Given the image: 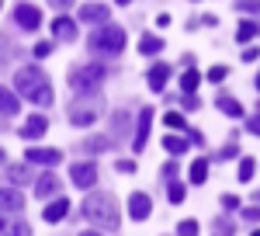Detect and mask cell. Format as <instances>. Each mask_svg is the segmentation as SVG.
I'll list each match as a JSON object with an SVG mask.
<instances>
[{
    "label": "cell",
    "mask_w": 260,
    "mask_h": 236,
    "mask_svg": "<svg viewBox=\"0 0 260 236\" xmlns=\"http://www.w3.org/2000/svg\"><path fill=\"white\" fill-rule=\"evenodd\" d=\"M257 198H260V191H257Z\"/></svg>",
    "instance_id": "816d5d0a"
},
{
    "label": "cell",
    "mask_w": 260,
    "mask_h": 236,
    "mask_svg": "<svg viewBox=\"0 0 260 236\" xmlns=\"http://www.w3.org/2000/svg\"><path fill=\"white\" fill-rule=\"evenodd\" d=\"M198 83H201V73H198V70H187V73L180 77V91H184V94H194Z\"/></svg>",
    "instance_id": "484cf974"
},
{
    "label": "cell",
    "mask_w": 260,
    "mask_h": 236,
    "mask_svg": "<svg viewBox=\"0 0 260 236\" xmlns=\"http://www.w3.org/2000/svg\"><path fill=\"white\" fill-rule=\"evenodd\" d=\"M149 125H153V108H142L139 111V125H136V139H132V150H136V153H146Z\"/></svg>",
    "instance_id": "ba28073f"
},
{
    "label": "cell",
    "mask_w": 260,
    "mask_h": 236,
    "mask_svg": "<svg viewBox=\"0 0 260 236\" xmlns=\"http://www.w3.org/2000/svg\"><path fill=\"white\" fill-rule=\"evenodd\" d=\"M225 73H229L225 66H212V70H208V80H212V83H219V80H225Z\"/></svg>",
    "instance_id": "e575fe53"
},
{
    "label": "cell",
    "mask_w": 260,
    "mask_h": 236,
    "mask_svg": "<svg viewBox=\"0 0 260 236\" xmlns=\"http://www.w3.org/2000/svg\"><path fill=\"white\" fill-rule=\"evenodd\" d=\"M257 91H260V73H257Z\"/></svg>",
    "instance_id": "c3c4849f"
},
{
    "label": "cell",
    "mask_w": 260,
    "mask_h": 236,
    "mask_svg": "<svg viewBox=\"0 0 260 236\" xmlns=\"http://www.w3.org/2000/svg\"><path fill=\"white\" fill-rule=\"evenodd\" d=\"M215 104L222 108V115H229V118H243V104L236 98H229V94H219L215 98Z\"/></svg>",
    "instance_id": "44dd1931"
},
{
    "label": "cell",
    "mask_w": 260,
    "mask_h": 236,
    "mask_svg": "<svg viewBox=\"0 0 260 236\" xmlns=\"http://www.w3.org/2000/svg\"><path fill=\"white\" fill-rule=\"evenodd\" d=\"M219 157H222V160H229V157H240V146H236V142H229V146L222 150Z\"/></svg>",
    "instance_id": "f35d334b"
},
{
    "label": "cell",
    "mask_w": 260,
    "mask_h": 236,
    "mask_svg": "<svg viewBox=\"0 0 260 236\" xmlns=\"http://www.w3.org/2000/svg\"><path fill=\"white\" fill-rule=\"evenodd\" d=\"M111 125H115V132H118V136H125V129H128V115H125V111H118V115L111 118Z\"/></svg>",
    "instance_id": "d6a6232c"
},
{
    "label": "cell",
    "mask_w": 260,
    "mask_h": 236,
    "mask_svg": "<svg viewBox=\"0 0 260 236\" xmlns=\"http://www.w3.org/2000/svg\"><path fill=\"white\" fill-rule=\"evenodd\" d=\"M236 11H246V14L260 18V0H236Z\"/></svg>",
    "instance_id": "f546056e"
},
{
    "label": "cell",
    "mask_w": 260,
    "mask_h": 236,
    "mask_svg": "<svg viewBox=\"0 0 260 236\" xmlns=\"http://www.w3.org/2000/svg\"><path fill=\"white\" fill-rule=\"evenodd\" d=\"M246 129H250V132H253V136H260V115L246 118Z\"/></svg>",
    "instance_id": "ab89813d"
},
{
    "label": "cell",
    "mask_w": 260,
    "mask_h": 236,
    "mask_svg": "<svg viewBox=\"0 0 260 236\" xmlns=\"http://www.w3.org/2000/svg\"><path fill=\"white\" fill-rule=\"evenodd\" d=\"M260 35V28H257V21H243L240 28H236V39L243 42V45H246V42H253Z\"/></svg>",
    "instance_id": "cb8c5ba5"
},
{
    "label": "cell",
    "mask_w": 260,
    "mask_h": 236,
    "mask_svg": "<svg viewBox=\"0 0 260 236\" xmlns=\"http://www.w3.org/2000/svg\"><path fill=\"white\" fill-rule=\"evenodd\" d=\"M167 198H170V205H180V201H184V184H180V181H170V188H167Z\"/></svg>",
    "instance_id": "83f0119b"
},
{
    "label": "cell",
    "mask_w": 260,
    "mask_h": 236,
    "mask_svg": "<svg viewBox=\"0 0 260 236\" xmlns=\"http://www.w3.org/2000/svg\"><path fill=\"white\" fill-rule=\"evenodd\" d=\"M7 181H11V184H31V181H35V170H31V167H24V163L7 167Z\"/></svg>",
    "instance_id": "d6986e66"
},
{
    "label": "cell",
    "mask_w": 260,
    "mask_h": 236,
    "mask_svg": "<svg viewBox=\"0 0 260 236\" xmlns=\"http://www.w3.org/2000/svg\"><path fill=\"white\" fill-rule=\"evenodd\" d=\"M115 170H121V174H136V160H118Z\"/></svg>",
    "instance_id": "8d00e7d4"
},
{
    "label": "cell",
    "mask_w": 260,
    "mask_h": 236,
    "mask_svg": "<svg viewBox=\"0 0 260 236\" xmlns=\"http://www.w3.org/2000/svg\"><path fill=\"white\" fill-rule=\"evenodd\" d=\"M98 118H101V98H90L87 94V98H77L70 104V122L80 125V129L83 125H94Z\"/></svg>",
    "instance_id": "5b68a950"
},
{
    "label": "cell",
    "mask_w": 260,
    "mask_h": 236,
    "mask_svg": "<svg viewBox=\"0 0 260 236\" xmlns=\"http://www.w3.org/2000/svg\"><path fill=\"white\" fill-rule=\"evenodd\" d=\"M253 167H257V163H253L250 157L240 160V181H243V184H246V181H253Z\"/></svg>",
    "instance_id": "f1b7e54d"
},
{
    "label": "cell",
    "mask_w": 260,
    "mask_h": 236,
    "mask_svg": "<svg viewBox=\"0 0 260 236\" xmlns=\"http://www.w3.org/2000/svg\"><path fill=\"white\" fill-rule=\"evenodd\" d=\"M163 122H167L170 129H187V122H184V115H177V111H167V115H163Z\"/></svg>",
    "instance_id": "1f68e13d"
},
{
    "label": "cell",
    "mask_w": 260,
    "mask_h": 236,
    "mask_svg": "<svg viewBox=\"0 0 260 236\" xmlns=\"http://www.w3.org/2000/svg\"><path fill=\"white\" fill-rule=\"evenodd\" d=\"M49 52H52V45H49V42H39V45H35V56H49Z\"/></svg>",
    "instance_id": "60d3db41"
},
{
    "label": "cell",
    "mask_w": 260,
    "mask_h": 236,
    "mask_svg": "<svg viewBox=\"0 0 260 236\" xmlns=\"http://www.w3.org/2000/svg\"><path fill=\"white\" fill-rule=\"evenodd\" d=\"M0 236H31V229H28V222H21V219L0 216Z\"/></svg>",
    "instance_id": "5bb4252c"
},
{
    "label": "cell",
    "mask_w": 260,
    "mask_h": 236,
    "mask_svg": "<svg viewBox=\"0 0 260 236\" xmlns=\"http://www.w3.org/2000/svg\"><path fill=\"white\" fill-rule=\"evenodd\" d=\"M108 18H111L108 4H83L80 7V21H87V24H108Z\"/></svg>",
    "instance_id": "9c48e42d"
},
{
    "label": "cell",
    "mask_w": 260,
    "mask_h": 236,
    "mask_svg": "<svg viewBox=\"0 0 260 236\" xmlns=\"http://www.w3.org/2000/svg\"><path fill=\"white\" fill-rule=\"evenodd\" d=\"M177 236H198V222L194 219H184L177 226Z\"/></svg>",
    "instance_id": "4dcf8cb0"
},
{
    "label": "cell",
    "mask_w": 260,
    "mask_h": 236,
    "mask_svg": "<svg viewBox=\"0 0 260 236\" xmlns=\"http://www.w3.org/2000/svg\"><path fill=\"white\" fill-rule=\"evenodd\" d=\"M24 209V195L18 188H0V212H21Z\"/></svg>",
    "instance_id": "7c38bea8"
},
{
    "label": "cell",
    "mask_w": 260,
    "mask_h": 236,
    "mask_svg": "<svg viewBox=\"0 0 260 236\" xmlns=\"http://www.w3.org/2000/svg\"><path fill=\"white\" fill-rule=\"evenodd\" d=\"M257 56H260L257 49H243V63H257Z\"/></svg>",
    "instance_id": "b9f144b4"
},
{
    "label": "cell",
    "mask_w": 260,
    "mask_h": 236,
    "mask_svg": "<svg viewBox=\"0 0 260 236\" xmlns=\"http://www.w3.org/2000/svg\"><path fill=\"white\" fill-rule=\"evenodd\" d=\"M0 111L11 118V115H18L21 111V101H18V94H11L7 87H0Z\"/></svg>",
    "instance_id": "ffe728a7"
},
{
    "label": "cell",
    "mask_w": 260,
    "mask_h": 236,
    "mask_svg": "<svg viewBox=\"0 0 260 236\" xmlns=\"http://www.w3.org/2000/svg\"><path fill=\"white\" fill-rule=\"evenodd\" d=\"M0 163H7V153H4V150H0Z\"/></svg>",
    "instance_id": "bcb514c9"
},
{
    "label": "cell",
    "mask_w": 260,
    "mask_h": 236,
    "mask_svg": "<svg viewBox=\"0 0 260 236\" xmlns=\"http://www.w3.org/2000/svg\"><path fill=\"white\" fill-rule=\"evenodd\" d=\"M104 77H108V70L101 63H83V66H73L70 70V87L80 91V94H90Z\"/></svg>",
    "instance_id": "277c9868"
},
{
    "label": "cell",
    "mask_w": 260,
    "mask_h": 236,
    "mask_svg": "<svg viewBox=\"0 0 260 236\" xmlns=\"http://www.w3.org/2000/svg\"><path fill=\"white\" fill-rule=\"evenodd\" d=\"M14 91L18 98H28L31 104H52V87H49V77L42 73L39 66H21L14 73Z\"/></svg>",
    "instance_id": "6da1fadb"
},
{
    "label": "cell",
    "mask_w": 260,
    "mask_h": 236,
    "mask_svg": "<svg viewBox=\"0 0 260 236\" xmlns=\"http://www.w3.org/2000/svg\"><path fill=\"white\" fill-rule=\"evenodd\" d=\"M70 177H73L77 188L90 191V188L98 184V167H94V163H73V167H70Z\"/></svg>",
    "instance_id": "8992f818"
},
{
    "label": "cell",
    "mask_w": 260,
    "mask_h": 236,
    "mask_svg": "<svg viewBox=\"0 0 260 236\" xmlns=\"http://www.w3.org/2000/svg\"><path fill=\"white\" fill-rule=\"evenodd\" d=\"M14 21H18L24 32H35V28L42 24V11L31 7V4H18V7H14Z\"/></svg>",
    "instance_id": "52a82bcc"
},
{
    "label": "cell",
    "mask_w": 260,
    "mask_h": 236,
    "mask_svg": "<svg viewBox=\"0 0 260 236\" xmlns=\"http://www.w3.org/2000/svg\"><path fill=\"white\" fill-rule=\"evenodd\" d=\"M191 181L194 184H205L208 181V160H194L191 163Z\"/></svg>",
    "instance_id": "4316f807"
},
{
    "label": "cell",
    "mask_w": 260,
    "mask_h": 236,
    "mask_svg": "<svg viewBox=\"0 0 260 236\" xmlns=\"http://www.w3.org/2000/svg\"><path fill=\"white\" fill-rule=\"evenodd\" d=\"M222 209H229V212L240 209V198H236V195H222Z\"/></svg>",
    "instance_id": "74e56055"
},
{
    "label": "cell",
    "mask_w": 260,
    "mask_h": 236,
    "mask_svg": "<svg viewBox=\"0 0 260 236\" xmlns=\"http://www.w3.org/2000/svg\"><path fill=\"white\" fill-rule=\"evenodd\" d=\"M167 80H170V66H167V63H156V66L149 70V87H153L156 94H163Z\"/></svg>",
    "instance_id": "2e32d148"
},
{
    "label": "cell",
    "mask_w": 260,
    "mask_h": 236,
    "mask_svg": "<svg viewBox=\"0 0 260 236\" xmlns=\"http://www.w3.org/2000/svg\"><path fill=\"white\" fill-rule=\"evenodd\" d=\"M111 146H115V139H111V136H94V139H83V142H80L83 153H104V150H111Z\"/></svg>",
    "instance_id": "ac0fdd59"
},
{
    "label": "cell",
    "mask_w": 260,
    "mask_h": 236,
    "mask_svg": "<svg viewBox=\"0 0 260 236\" xmlns=\"http://www.w3.org/2000/svg\"><path fill=\"white\" fill-rule=\"evenodd\" d=\"M52 35H56L59 42H73L77 39V24H73L70 18H56L52 21Z\"/></svg>",
    "instance_id": "9a60e30c"
},
{
    "label": "cell",
    "mask_w": 260,
    "mask_h": 236,
    "mask_svg": "<svg viewBox=\"0 0 260 236\" xmlns=\"http://www.w3.org/2000/svg\"><path fill=\"white\" fill-rule=\"evenodd\" d=\"M70 216V201L66 198H56L49 209H45V222H59V219H66Z\"/></svg>",
    "instance_id": "7402d4cb"
},
{
    "label": "cell",
    "mask_w": 260,
    "mask_h": 236,
    "mask_svg": "<svg viewBox=\"0 0 260 236\" xmlns=\"http://www.w3.org/2000/svg\"><path fill=\"white\" fill-rule=\"evenodd\" d=\"M163 146H167V153H170V157H184L191 142H187V139H177V136H170V139H163Z\"/></svg>",
    "instance_id": "d4e9b609"
},
{
    "label": "cell",
    "mask_w": 260,
    "mask_h": 236,
    "mask_svg": "<svg viewBox=\"0 0 260 236\" xmlns=\"http://www.w3.org/2000/svg\"><path fill=\"white\" fill-rule=\"evenodd\" d=\"M215 229H219V236H236V226H233V222H225V219L215 222Z\"/></svg>",
    "instance_id": "836d02e7"
},
{
    "label": "cell",
    "mask_w": 260,
    "mask_h": 236,
    "mask_svg": "<svg viewBox=\"0 0 260 236\" xmlns=\"http://www.w3.org/2000/svg\"><path fill=\"white\" fill-rule=\"evenodd\" d=\"M45 129H49V122H45L42 115H31L28 122H24L21 136H24V139H39V136H45Z\"/></svg>",
    "instance_id": "e0dca14e"
},
{
    "label": "cell",
    "mask_w": 260,
    "mask_h": 236,
    "mask_svg": "<svg viewBox=\"0 0 260 236\" xmlns=\"http://www.w3.org/2000/svg\"><path fill=\"white\" fill-rule=\"evenodd\" d=\"M125 32L121 28H111V24H101L98 32L90 35V52H98V56H118L121 49H125Z\"/></svg>",
    "instance_id": "3957f363"
},
{
    "label": "cell",
    "mask_w": 260,
    "mask_h": 236,
    "mask_svg": "<svg viewBox=\"0 0 260 236\" xmlns=\"http://www.w3.org/2000/svg\"><path fill=\"white\" fill-rule=\"evenodd\" d=\"M250 236H260V229H253V233H250Z\"/></svg>",
    "instance_id": "7dc6e473"
},
{
    "label": "cell",
    "mask_w": 260,
    "mask_h": 236,
    "mask_svg": "<svg viewBox=\"0 0 260 236\" xmlns=\"http://www.w3.org/2000/svg\"><path fill=\"white\" fill-rule=\"evenodd\" d=\"M243 219H246V222H260V205H250V209H243Z\"/></svg>",
    "instance_id": "d590c367"
},
{
    "label": "cell",
    "mask_w": 260,
    "mask_h": 236,
    "mask_svg": "<svg viewBox=\"0 0 260 236\" xmlns=\"http://www.w3.org/2000/svg\"><path fill=\"white\" fill-rule=\"evenodd\" d=\"M0 7H4V0H0Z\"/></svg>",
    "instance_id": "f907efd6"
},
{
    "label": "cell",
    "mask_w": 260,
    "mask_h": 236,
    "mask_svg": "<svg viewBox=\"0 0 260 236\" xmlns=\"http://www.w3.org/2000/svg\"><path fill=\"white\" fill-rule=\"evenodd\" d=\"M24 160H28V163H42V167H56L62 160V153L59 150H45V146H31V150L24 153Z\"/></svg>",
    "instance_id": "30bf717a"
},
{
    "label": "cell",
    "mask_w": 260,
    "mask_h": 236,
    "mask_svg": "<svg viewBox=\"0 0 260 236\" xmlns=\"http://www.w3.org/2000/svg\"><path fill=\"white\" fill-rule=\"evenodd\" d=\"M80 236H101V233H94V229H83V233Z\"/></svg>",
    "instance_id": "f6af8a7d"
},
{
    "label": "cell",
    "mask_w": 260,
    "mask_h": 236,
    "mask_svg": "<svg viewBox=\"0 0 260 236\" xmlns=\"http://www.w3.org/2000/svg\"><path fill=\"white\" fill-rule=\"evenodd\" d=\"M187 142H191V146H205V136H201V132H194V129H191V139H187Z\"/></svg>",
    "instance_id": "7bdbcfd3"
},
{
    "label": "cell",
    "mask_w": 260,
    "mask_h": 236,
    "mask_svg": "<svg viewBox=\"0 0 260 236\" xmlns=\"http://www.w3.org/2000/svg\"><path fill=\"white\" fill-rule=\"evenodd\" d=\"M83 216L90 219L94 226H101V229H118V201H115L111 195H104V191L87 195V201H83Z\"/></svg>",
    "instance_id": "7a4b0ae2"
},
{
    "label": "cell",
    "mask_w": 260,
    "mask_h": 236,
    "mask_svg": "<svg viewBox=\"0 0 260 236\" xmlns=\"http://www.w3.org/2000/svg\"><path fill=\"white\" fill-rule=\"evenodd\" d=\"M118 4H132V0H118Z\"/></svg>",
    "instance_id": "681fc988"
},
{
    "label": "cell",
    "mask_w": 260,
    "mask_h": 236,
    "mask_svg": "<svg viewBox=\"0 0 260 236\" xmlns=\"http://www.w3.org/2000/svg\"><path fill=\"white\" fill-rule=\"evenodd\" d=\"M49 4H52V7H56V11H66V7H70V4H73V0H49Z\"/></svg>",
    "instance_id": "ee69618b"
},
{
    "label": "cell",
    "mask_w": 260,
    "mask_h": 236,
    "mask_svg": "<svg viewBox=\"0 0 260 236\" xmlns=\"http://www.w3.org/2000/svg\"><path fill=\"white\" fill-rule=\"evenodd\" d=\"M149 212H153V201H149V195L136 191V195L128 198V216L136 219V222H146V219H149Z\"/></svg>",
    "instance_id": "8fae6325"
},
{
    "label": "cell",
    "mask_w": 260,
    "mask_h": 236,
    "mask_svg": "<svg viewBox=\"0 0 260 236\" xmlns=\"http://www.w3.org/2000/svg\"><path fill=\"white\" fill-rule=\"evenodd\" d=\"M59 188H62V184H59V177H56V174H42L39 181H35V195H39V198L59 195Z\"/></svg>",
    "instance_id": "4fadbf2b"
},
{
    "label": "cell",
    "mask_w": 260,
    "mask_h": 236,
    "mask_svg": "<svg viewBox=\"0 0 260 236\" xmlns=\"http://www.w3.org/2000/svg\"><path fill=\"white\" fill-rule=\"evenodd\" d=\"M163 49V39H156V35H142L139 39V52L142 56H156Z\"/></svg>",
    "instance_id": "603a6c76"
}]
</instances>
